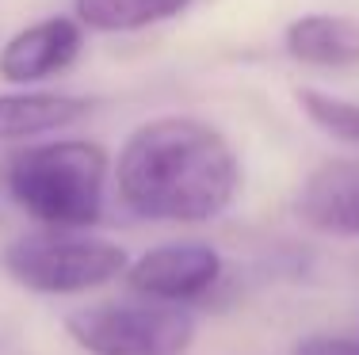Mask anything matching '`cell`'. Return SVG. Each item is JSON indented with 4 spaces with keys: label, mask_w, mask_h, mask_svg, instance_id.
Wrapping results in <instances>:
<instances>
[{
    "label": "cell",
    "mask_w": 359,
    "mask_h": 355,
    "mask_svg": "<svg viewBox=\"0 0 359 355\" xmlns=\"http://www.w3.org/2000/svg\"><path fill=\"white\" fill-rule=\"evenodd\" d=\"M69 336L88 355H184L195 321L165 302H100L69 317Z\"/></svg>",
    "instance_id": "cell-4"
},
{
    "label": "cell",
    "mask_w": 359,
    "mask_h": 355,
    "mask_svg": "<svg viewBox=\"0 0 359 355\" xmlns=\"http://www.w3.org/2000/svg\"><path fill=\"white\" fill-rule=\"evenodd\" d=\"M298 104L310 115V123H318L325 134L344 138V141H359V104L355 99H340V96H329V92H318V88H302L298 92Z\"/></svg>",
    "instance_id": "cell-11"
},
{
    "label": "cell",
    "mask_w": 359,
    "mask_h": 355,
    "mask_svg": "<svg viewBox=\"0 0 359 355\" xmlns=\"http://www.w3.org/2000/svg\"><path fill=\"white\" fill-rule=\"evenodd\" d=\"M88 115V99L57 92H8L0 96V141H23L35 134L65 130Z\"/></svg>",
    "instance_id": "cell-9"
},
{
    "label": "cell",
    "mask_w": 359,
    "mask_h": 355,
    "mask_svg": "<svg viewBox=\"0 0 359 355\" xmlns=\"http://www.w3.org/2000/svg\"><path fill=\"white\" fill-rule=\"evenodd\" d=\"M218 275H222V256L203 241L157 244L126 267V283L149 302H165V306L207 294L218 283Z\"/></svg>",
    "instance_id": "cell-5"
},
{
    "label": "cell",
    "mask_w": 359,
    "mask_h": 355,
    "mask_svg": "<svg viewBox=\"0 0 359 355\" xmlns=\"http://www.w3.org/2000/svg\"><path fill=\"white\" fill-rule=\"evenodd\" d=\"M107 153L96 141H46L8 157L4 188L20 210L50 230L73 233L104 214Z\"/></svg>",
    "instance_id": "cell-2"
},
{
    "label": "cell",
    "mask_w": 359,
    "mask_h": 355,
    "mask_svg": "<svg viewBox=\"0 0 359 355\" xmlns=\"http://www.w3.org/2000/svg\"><path fill=\"white\" fill-rule=\"evenodd\" d=\"M4 267L35 294H84L126 275V252L104 237L39 230L8 244Z\"/></svg>",
    "instance_id": "cell-3"
},
{
    "label": "cell",
    "mask_w": 359,
    "mask_h": 355,
    "mask_svg": "<svg viewBox=\"0 0 359 355\" xmlns=\"http://www.w3.org/2000/svg\"><path fill=\"white\" fill-rule=\"evenodd\" d=\"M76 54H81V27L73 20L65 15L39 20L27 31L12 35L0 50V77L12 84H31L69 69Z\"/></svg>",
    "instance_id": "cell-6"
},
{
    "label": "cell",
    "mask_w": 359,
    "mask_h": 355,
    "mask_svg": "<svg viewBox=\"0 0 359 355\" xmlns=\"http://www.w3.org/2000/svg\"><path fill=\"white\" fill-rule=\"evenodd\" d=\"M287 54L302 65L344 69L359 62V23L348 15H302L287 27Z\"/></svg>",
    "instance_id": "cell-8"
},
{
    "label": "cell",
    "mask_w": 359,
    "mask_h": 355,
    "mask_svg": "<svg viewBox=\"0 0 359 355\" xmlns=\"http://www.w3.org/2000/svg\"><path fill=\"white\" fill-rule=\"evenodd\" d=\"M191 0H76V20L92 31L123 35V31H142L161 20H172Z\"/></svg>",
    "instance_id": "cell-10"
},
{
    "label": "cell",
    "mask_w": 359,
    "mask_h": 355,
    "mask_svg": "<svg viewBox=\"0 0 359 355\" xmlns=\"http://www.w3.org/2000/svg\"><path fill=\"white\" fill-rule=\"evenodd\" d=\"M294 355H359V340H352V336H310L294 348Z\"/></svg>",
    "instance_id": "cell-12"
},
{
    "label": "cell",
    "mask_w": 359,
    "mask_h": 355,
    "mask_svg": "<svg viewBox=\"0 0 359 355\" xmlns=\"http://www.w3.org/2000/svg\"><path fill=\"white\" fill-rule=\"evenodd\" d=\"M294 207L313 230L332 237H359V160H329L313 168Z\"/></svg>",
    "instance_id": "cell-7"
},
{
    "label": "cell",
    "mask_w": 359,
    "mask_h": 355,
    "mask_svg": "<svg viewBox=\"0 0 359 355\" xmlns=\"http://www.w3.org/2000/svg\"><path fill=\"white\" fill-rule=\"evenodd\" d=\"M118 195L149 222H210L233 202L241 165L210 123L187 115L149 118L118 153Z\"/></svg>",
    "instance_id": "cell-1"
}]
</instances>
